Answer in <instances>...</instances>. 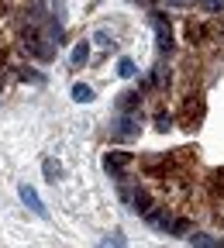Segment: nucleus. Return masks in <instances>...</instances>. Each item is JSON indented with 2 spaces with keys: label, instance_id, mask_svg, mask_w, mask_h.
<instances>
[{
  "label": "nucleus",
  "instance_id": "1",
  "mask_svg": "<svg viewBox=\"0 0 224 248\" xmlns=\"http://www.w3.org/2000/svg\"><path fill=\"white\" fill-rule=\"evenodd\" d=\"M17 42H21V48H24L31 59H38V62H52V59H55V42H48V38L42 35V24H21Z\"/></svg>",
  "mask_w": 224,
  "mask_h": 248
},
{
  "label": "nucleus",
  "instance_id": "2",
  "mask_svg": "<svg viewBox=\"0 0 224 248\" xmlns=\"http://www.w3.org/2000/svg\"><path fill=\"white\" fill-rule=\"evenodd\" d=\"M138 121H142V114H135V110H131V114H121V117H117V128H114V138L124 141V138L138 135V131H142V124H138Z\"/></svg>",
  "mask_w": 224,
  "mask_h": 248
},
{
  "label": "nucleus",
  "instance_id": "3",
  "mask_svg": "<svg viewBox=\"0 0 224 248\" xmlns=\"http://www.w3.org/2000/svg\"><path fill=\"white\" fill-rule=\"evenodd\" d=\"M145 221H148L152 228H159V231L173 234V224H176V217L169 214V207H152V210L145 214Z\"/></svg>",
  "mask_w": 224,
  "mask_h": 248
},
{
  "label": "nucleus",
  "instance_id": "4",
  "mask_svg": "<svg viewBox=\"0 0 224 248\" xmlns=\"http://www.w3.org/2000/svg\"><path fill=\"white\" fill-rule=\"evenodd\" d=\"M128 166H131V155H128V152H107V155H104V169L114 172L117 179H121V172H124Z\"/></svg>",
  "mask_w": 224,
  "mask_h": 248
},
{
  "label": "nucleus",
  "instance_id": "5",
  "mask_svg": "<svg viewBox=\"0 0 224 248\" xmlns=\"http://www.w3.org/2000/svg\"><path fill=\"white\" fill-rule=\"evenodd\" d=\"M17 193H21V200H24V207H31V210H35L38 217H45V214H48V210H45V203H42V197H38L35 190H31V186H28V183H21V186H17Z\"/></svg>",
  "mask_w": 224,
  "mask_h": 248
},
{
  "label": "nucleus",
  "instance_id": "6",
  "mask_svg": "<svg viewBox=\"0 0 224 248\" xmlns=\"http://www.w3.org/2000/svg\"><path fill=\"white\" fill-rule=\"evenodd\" d=\"M152 24H155V35H159V48L169 52V48H173V31H169L166 17H162V14H155V17H152Z\"/></svg>",
  "mask_w": 224,
  "mask_h": 248
},
{
  "label": "nucleus",
  "instance_id": "7",
  "mask_svg": "<svg viewBox=\"0 0 224 248\" xmlns=\"http://www.w3.org/2000/svg\"><path fill=\"white\" fill-rule=\"evenodd\" d=\"M190 245H193V248H221V241L217 238H210V234H190Z\"/></svg>",
  "mask_w": 224,
  "mask_h": 248
},
{
  "label": "nucleus",
  "instance_id": "8",
  "mask_svg": "<svg viewBox=\"0 0 224 248\" xmlns=\"http://www.w3.org/2000/svg\"><path fill=\"white\" fill-rule=\"evenodd\" d=\"M86 59H90V45H86V42H80V45L73 48V69L86 66Z\"/></svg>",
  "mask_w": 224,
  "mask_h": 248
},
{
  "label": "nucleus",
  "instance_id": "9",
  "mask_svg": "<svg viewBox=\"0 0 224 248\" xmlns=\"http://www.w3.org/2000/svg\"><path fill=\"white\" fill-rule=\"evenodd\" d=\"M73 100H76V104H90V100H93V90H90L86 83H76V86H73Z\"/></svg>",
  "mask_w": 224,
  "mask_h": 248
},
{
  "label": "nucleus",
  "instance_id": "10",
  "mask_svg": "<svg viewBox=\"0 0 224 248\" xmlns=\"http://www.w3.org/2000/svg\"><path fill=\"white\" fill-rule=\"evenodd\" d=\"M42 169H45V176H48L52 183H59V176H62V166H59L55 159H45V162H42Z\"/></svg>",
  "mask_w": 224,
  "mask_h": 248
},
{
  "label": "nucleus",
  "instance_id": "11",
  "mask_svg": "<svg viewBox=\"0 0 224 248\" xmlns=\"http://www.w3.org/2000/svg\"><path fill=\"white\" fill-rule=\"evenodd\" d=\"M138 107V93H121V114H131Z\"/></svg>",
  "mask_w": 224,
  "mask_h": 248
},
{
  "label": "nucleus",
  "instance_id": "12",
  "mask_svg": "<svg viewBox=\"0 0 224 248\" xmlns=\"http://www.w3.org/2000/svg\"><path fill=\"white\" fill-rule=\"evenodd\" d=\"M97 248H128V241H124V234H111V238H104Z\"/></svg>",
  "mask_w": 224,
  "mask_h": 248
},
{
  "label": "nucleus",
  "instance_id": "13",
  "mask_svg": "<svg viewBox=\"0 0 224 248\" xmlns=\"http://www.w3.org/2000/svg\"><path fill=\"white\" fill-rule=\"evenodd\" d=\"M117 73H121L124 79H128V76H135V62H131V59H121V62H117Z\"/></svg>",
  "mask_w": 224,
  "mask_h": 248
},
{
  "label": "nucleus",
  "instance_id": "14",
  "mask_svg": "<svg viewBox=\"0 0 224 248\" xmlns=\"http://www.w3.org/2000/svg\"><path fill=\"white\" fill-rule=\"evenodd\" d=\"M200 7L210 11V14H221L224 11V0H200Z\"/></svg>",
  "mask_w": 224,
  "mask_h": 248
},
{
  "label": "nucleus",
  "instance_id": "15",
  "mask_svg": "<svg viewBox=\"0 0 224 248\" xmlns=\"http://www.w3.org/2000/svg\"><path fill=\"white\" fill-rule=\"evenodd\" d=\"M214 193H217V197H224V169H217V172H214Z\"/></svg>",
  "mask_w": 224,
  "mask_h": 248
},
{
  "label": "nucleus",
  "instance_id": "16",
  "mask_svg": "<svg viewBox=\"0 0 224 248\" xmlns=\"http://www.w3.org/2000/svg\"><path fill=\"white\" fill-rule=\"evenodd\" d=\"M190 231H193V228H190V221H176V224H173V234H190Z\"/></svg>",
  "mask_w": 224,
  "mask_h": 248
},
{
  "label": "nucleus",
  "instance_id": "17",
  "mask_svg": "<svg viewBox=\"0 0 224 248\" xmlns=\"http://www.w3.org/2000/svg\"><path fill=\"white\" fill-rule=\"evenodd\" d=\"M11 14V0H0V17H7Z\"/></svg>",
  "mask_w": 224,
  "mask_h": 248
},
{
  "label": "nucleus",
  "instance_id": "18",
  "mask_svg": "<svg viewBox=\"0 0 224 248\" xmlns=\"http://www.w3.org/2000/svg\"><path fill=\"white\" fill-rule=\"evenodd\" d=\"M166 4H176V7H183V4H197V0H166Z\"/></svg>",
  "mask_w": 224,
  "mask_h": 248
},
{
  "label": "nucleus",
  "instance_id": "19",
  "mask_svg": "<svg viewBox=\"0 0 224 248\" xmlns=\"http://www.w3.org/2000/svg\"><path fill=\"white\" fill-rule=\"evenodd\" d=\"M0 93H4V79H0Z\"/></svg>",
  "mask_w": 224,
  "mask_h": 248
}]
</instances>
